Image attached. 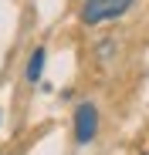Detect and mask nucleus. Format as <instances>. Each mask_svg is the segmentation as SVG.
I'll return each instance as SVG.
<instances>
[{
    "label": "nucleus",
    "mask_w": 149,
    "mask_h": 155,
    "mask_svg": "<svg viewBox=\"0 0 149 155\" xmlns=\"http://www.w3.org/2000/svg\"><path fill=\"white\" fill-rule=\"evenodd\" d=\"M132 0H85V10H81V20L85 24H102V20H112V17H122L129 10Z\"/></svg>",
    "instance_id": "f257e3e1"
},
{
    "label": "nucleus",
    "mask_w": 149,
    "mask_h": 155,
    "mask_svg": "<svg viewBox=\"0 0 149 155\" xmlns=\"http://www.w3.org/2000/svg\"><path fill=\"white\" fill-rule=\"evenodd\" d=\"M98 132V111L92 101H81L78 108H74V142L78 145H88Z\"/></svg>",
    "instance_id": "f03ea898"
},
{
    "label": "nucleus",
    "mask_w": 149,
    "mask_h": 155,
    "mask_svg": "<svg viewBox=\"0 0 149 155\" xmlns=\"http://www.w3.org/2000/svg\"><path fill=\"white\" fill-rule=\"evenodd\" d=\"M41 71H44V47H37L34 54H31V61H27V81L31 84L41 81Z\"/></svg>",
    "instance_id": "7ed1b4c3"
},
{
    "label": "nucleus",
    "mask_w": 149,
    "mask_h": 155,
    "mask_svg": "<svg viewBox=\"0 0 149 155\" xmlns=\"http://www.w3.org/2000/svg\"><path fill=\"white\" fill-rule=\"evenodd\" d=\"M112 51H115V41H105V44H98V51H95V54H98V61L105 64V61H112V58H109Z\"/></svg>",
    "instance_id": "20e7f679"
}]
</instances>
